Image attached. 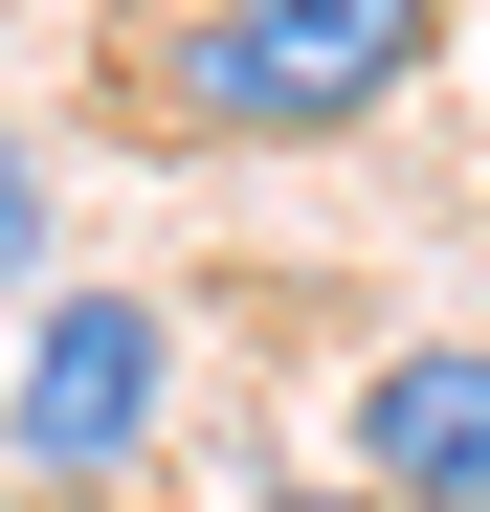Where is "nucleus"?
<instances>
[{
    "label": "nucleus",
    "mask_w": 490,
    "mask_h": 512,
    "mask_svg": "<svg viewBox=\"0 0 490 512\" xmlns=\"http://www.w3.org/2000/svg\"><path fill=\"white\" fill-rule=\"evenodd\" d=\"M424 45H446V0H156L134 112L201 156H312V134L424 90Z\"/></svg>",
    "instance_id": "obj_1"
},
{
    "label": "nucleus",
    "mask_w": 490,
    "mask_h": 512,
    "mask_svg": "<svg viewBox=\"0 0 490 512\" xmlns=\"http://www.w3.org/2000/svg\"><path fill=\"white\" fill-rule=\"evenodd\" d=\"M156 423H179V312L156 290H45L23 312V379H0V446L45 490H134Z\"/></svg>",
    "instance_id": "obj_2"
},
{
    "label": "nucleus",
    "mask_w": 490,
    "mask_h": 512,
    "mask_svg": "<svg viewBox=\"0 0 490 512\" xmlns=\"http://www.w3.org/2000/svg\"><path fill=\"white\" fill-rule=\"evenodd\" d=\"M357 490L379 512H490V334H401L357 379Z\"/></svg>",
    "instance_id": "obj_3"
},
{
    "label": "nucleus",
    "mask_w": 490,
    "mask_h": 512,
    "mask_svg": "<svg viewBox=\"0 0 490 512\" xmlns=\"http://www.w3.org/2000/svg\"><path fill=\"white\" fill-rule=\"evenodd\" d=\"M0 290H45V156L0 134Z\"/></svg>",
    "instance_id": "obj_4"
},
{
    "label": "nucleus",
    "mask_w": 490,
    "mask_h": 512,
    "mask_svg": "<svg viewBox=\"0 0 490 512\" xmlns=\"http://www.w3.org/2000/svg\"><path fill=\"white\" fill-rule=\"evenodd\" d=\"M245 512H379V490L357 468H290V490H245Z\"/></svg>",
    "instance_id": "obj_5"
}]
</instances>
